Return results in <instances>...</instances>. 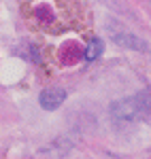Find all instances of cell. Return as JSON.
<instances>
[{
    "mask_svg": "<svg viewBox=\"0 0 151 159\" xmlns=\"http://www.w3.org/2000/svg\"><path fill=\"white\" fill-rule=\"evenodd\" d=\"M66 98V93H64V89H58V87H49V89H45V91H40V106L45 110H55L60 104L64 102Z\"/></svg>",
    "mask_w": 151,
    "mask_h": 159,
    "instance_id": "cell-2",
    "label": "cell"
},
{
    "mask_svg": "<svg viewBox=\"0 0 151 159\" xmlns=\"http://www.w3.org/2000/svg\"><path fill=\"white\" fill-rule=\"evenodd\" d=\"M102 49H104V47H102V40H100V38H92V40H89V45L85 47V60H87V61L98 60V57L102 55Z\"/></svg>",
    "mask_w": 151,
    "mask_h": 159,
    "instance_id": "cell-3",
    "label": "cell"
},
{
    "mask_svg": "<svg viewBox=\"0 0 151 159\" xmlns=\"http://www.w3.org/2000/svg\"><path fill=\"white\" fill-rule=\"evenodd\" d=\"M19 9L26 24L36 32H83L89 24V13L83 0H19Z\"/></svg>",
    "mask_w": 151,
    "mask_h": 159,
    "instance_id": "cell-1",
    "label": "cell"
}]
</instances>
